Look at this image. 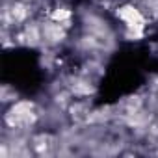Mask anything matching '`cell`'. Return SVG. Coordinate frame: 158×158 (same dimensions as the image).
<instances>
[{
    "mask_svg": "<svg viewBox=\"0 0 158 158\" xmlns=\"http://www.w3.org/2000/svg\"><path fill=\"white\" fill-rule=\"evenodd\" d=\"M115 17L125 24V35L138 39L143 35L145 26H147V17L143 15V11L134 6V4H121L115 11Z\"/></svg>",
    "mask_w": 158,
    "mask_h": 158,
    "instance_id": "cell-1",
    "label": "cell"
},
{
    "mask_svg": "<svg viewBox=\"0 0 158 158\" xmlns=\"http://www.w3.org/2000/svg\"><path fill=\"white\" fill-rule=\"evenodd\" d=\"M41 28H43V43L47 47H56V45L63 43L67 37V26H63L56 21L47 19L41 23Z\"/></svg>",
    "mask_w": 158,
    "mask_h": 158,
    "instance_id": "cell-2",
    "label": "cell"
},
{
    "mask_svg": "<svg viewBox=\"0 0 158 158\" xmlns=\"http://www.w3.org/2000/svg\"><path fill=\"white\" fill-rule=\"evenodd\" d=\"M71 17H73V11H71L69 8H65V6H56L54 10H50V13H48L47 19L56 21V23H60V24H63V26H69Z\"/></svg>",
    "mask_w": 158,
    "mask_h": 158,
    "instance_id": "cell-3",
    "label": "cell"
}]
</instances>
